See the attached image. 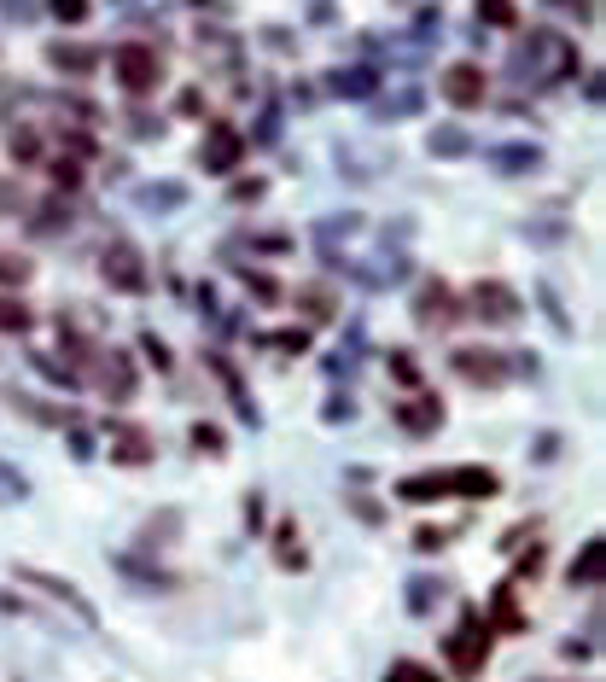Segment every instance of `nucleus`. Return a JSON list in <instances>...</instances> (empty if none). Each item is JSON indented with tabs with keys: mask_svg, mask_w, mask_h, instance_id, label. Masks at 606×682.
I'll use <instances>...</instances> for the list:
<instances>
[{
	"mask_svg": "<svg viewBox=\"0 0 606 682\" xmlns=\"http://www.w3.org/2000/svg\"><path fill=\"white\" fill-rule=\"evenodd\" d=\"M117 82L146 100V94H158V82H164V59H158V47H146V41H123L117 47Z\"/></svg>",
	"mask_w": 606,
	"mask_h": 682,
	"instance_id": "f257e3e1",
	"label": "nucleus"
},
{
	"mask_svg": "<svg viewBox=\"0 0 606 682\" xmlns=\"http://www.w3.org/2000/svg\"><path fill=\"white\" fill-rule=\"evenodd\" d=\"M461 315H467V304H461V292H455L449 280H426V286H420V298H414V321H420V327L438 333V327H455Z\"/></svg>",
	"mask_w": 606,
	"mask_h": 682,
	"instance_id": "7ed1b4c3",
	"label": "nucleus"
},
{
	"mask_svg": "<svg viewBox=\"0 0 606 682\" xmlns=\"http://www.w3.org/2000/svg\"><path fill=\"white\" fill-rule=\"evenodd\" d=\"M298 304H303V315H309V321H333L338 298L327 292V286H303V292H298Z\"/></svg>",
	"mask_w": 606,
	"mask_h": 682,
	"instance_id": "6ab92c4d",
	"label": "nucleus"
},
{
	"mask_svg": "<svg viewBox=\"0 0 606 682\" xmlns=\"http://www.w3.org/2000/svg\"><path fill=\"white\" fill-rule=\"evenodd\" d=\"M484 94H490V76L478 65H449L443 70V100L461 105V111H472V105H484Z\"/></svg>",
	"mask_w": 606,
	"mask_h": 682,
	"instance_id": "6e6552de",
	"label": "nucleus"
},
{
	"mask_svg": "<svg viewBox=\"0 0 606 682\" xmlns=\"http://www.w3.org/2000/svg\"><path fill=\"white\" fill-rule=\"evenodd\" d=\"M449 368L467 379V385H484V391H490V385H507V374H513L502 350H484V344H461V350L449 356Z\"/></svg>",
	"mask_w": 606,
	"mask_h": 682,
	"instance_id": "20e7f679",
	"label": "nucleus"
},
{
	"mask_svg": "<svg viewBox=\"0 0 606 682\" xmlns=\"http://www.w3.org/2000/svg\"><path fill=\"white\" fill-rule=\"evenodd\" d=\"M432 152H467V135H455V129H438V135H432Z\"/></svg>",
	"mask_w": 606,
	"mask_h": 682,
	"instance_id": "c85d7f7f",
	"label": "nucleus"
},
{
	"mask_svg": "<svg viewBox=\"0 0 606 682\" xmlns=\"http://www.w3.org/2000/svg\"><path fill=\"white\" fill-rule=\"evenodd\" d=\"M6 152H12L18 164H35V158H41V123H12V129H6Z\"/></svg>",
	"mask_w": 606,
	"mask_h": 682,
	"instance_id": "2eb2a0df",
	"label": "nucleus"
},
{
	"mask_svg": "<svg viewBox=\"0 0 606 682\" xmlns=\"http://www.w3.org/2000/svg\"><path fill=\"white\" fill-rule=\"evenodd\" d=\"M496 624H502V630H519V624H525V613H519V607H513V595H496Z\"/></svg>",
	"mask_w": 606,
	"mask_h": 682,
	"instance_id": "a878e982",
	"label": "nucleus"
},
{
	"mask_svg": "<svg viewBox=\"0 0 606 682\" xmlns=\"http://www.w3.org/2000/svg\"><path fill=\"white\" fill-rule=\"evenodd\" d=\"M47 65L59 70V76H76V82H82V76L100 70V53H94L88 41H53V47H47Z\"/></svg>",
	"mask_w": 606,
	"mask_h": 682,
	"instance_id": "9d476101",
	"label": "nucleus"
},
{
	"mask_svg": "<svg viewBox=\"0 0 606 682\" xmlns=\"http://www.w3.org/2000/svg\"><path fill=\"white\" fill-rule=\"evenodd\" d=\"M449 496H496L490 467H449Z\"/></svg>",
	"mask_w": 606,
	"mask_h": 682,
	"instance_id": "4468645a",
	"label": "nucleus"
},
{
	"mask_svg": "<svg viewBox=\"0 0 606 682\" xmlns=\"http://www.w3.org/2000/svg\"><path fill=\"white\" fill-rule=\"evenodd\" d=\"M478 18L490 30H519V6L513 0H478Z\"/></svg>",
	"mask_w": 606,
	"mask_h": 682,
	"instance_id": "aec40b11",
	"label": "nucleus"
},
{
	"mask_svg": "<svg viewBox=\"0 0 606 682\" xmlns=\"http://www.w3.org/2000/svg\"><path fill=\"white\" fill-rule=\"evenodd\" d=\"M397 496L403 502H414V508H426V502H438V496H449V467L443 473H414L397 484Z\"/></svg>",
	"mask_w": 606,
	"mask_h": 682,
	"instance_id": "f8f14e48",
	"label": "nucleus"
},
{
	"mask_svg": "<svg viewBox=\"0 0 606 682\" xmlns=\"http://www.w3.org/2000/svg\"><path fill=\"white\" fill-rule=\"evenodd\" d=\"M537 682H542V677H537Z\"/></svg>",
	"mask_w": 606,
	"mask_h": 682,
	"instance_id": "7c9ffc66",
	"label": "nucleus"
},
{
	"mask_svg": "<svg viewBox=\"0 0 606 682\" xmlns=\"http://www.w3.org/2000/svg\"><path fill=\"white\" fill-rule=\"evenodd\" d=\"M100 274H105L111 292H140V286H146V263H140L135 245H111L105 263H100Z\"/></svg>",
	"mask_w": 606,
	"mask_h": 682,
	"instance_id": "0eeeda50",
	"label": "nucleus"
},
{
	"mask_svg": "<svg viewBox=\"0 0 606 682\" xmlns=\"http://www.w3.org/2000/svg\"><path fill=\"white\" fill-rule=\"evenodd\" d=\"M94 379H100V391L111 397V403H123V397L135 391V356H129V350H100Z\"/></svg>",
	"mask_w": 606,
	"mask_h": 682,
	"instance_id": "1a4fd4ad",
	"label": "nucleus"
},
{
	"mask_svg": "<svg viewBox=\"0 0 606 682\" xmlns=\"http://www.w3.org/2000/svg\"><path fill=\"white\" fill-rule=\"evenodd\" d=\"M53 18L59 24H82L88 18V0H53Z\"/></svg>",
	"mask_w": 606,
	"mask_h": 682,
	"instance_id": "bb28decb",
	"label": "nucleus"
},
{
	"mask_svg": "<svg viewBox=\"0 0 606 682\" xmlns=\"http://www.w3.org/2000/svg\"><path fill=\"white\" fill-rule=\"evenodd\" d=\"M53 187H59V193H76V187H82V164H76V158H59V164H53Z\"/></svg>",
	"mask_w": 606,
	"mask_h": 682,
	"instance_id": "393cba45",
	"label": "nucleus"
},
{
	"mask_svg": "<svg viewBox=\"0 0 606 682\" xmlns=\"http://www.w3.org/2000/svg\"><path fill=\"white\" fill-rule=\"evenodd\" d=\"M467 315H478V321H490V327H507V321H519V292L513 286H502V280H478V286H467Z\"/></svg>",
	"mask_w": 606,
	"mask_h": 682,
	"instance_id": "f03ea898",
	"label": "nucleus"
},
{
	"mask_svg": "<svg viewBox=\"0 0 606 682\" xmlns=\"http://www.w3.org/2000/svg\"><path fill=\"white\" fill-rule=\"evenodd\" d=\"M274 543H280V566H286V572H303V560H309V554L298 548V525H280V531H274Z\"/></svg>",
	"mask_w": 606,
	"mask_h": 682,
	"instance_id": "5701e85b",
	"label": "nucleus"
},
{
	"mask_svg": "<svg viewBox=\"0 0 606 682\" xmlns=\"http://www.w3.org/2000/svg\"><path fill=\"white\" fill-rule=\"evenodd\" d=\"M443 653H449L455 677H478V665H484V653H490V630H484L478 618H467V624L443 642Z\"/></svg>",
	"mask_w": 606,
	"mask_h": 682,
	"instance_id": "423d86ee",
	"label": "nucleus"
},
{
	"mask_svg": "<svg viewBox=\"0 0 606 682\" xmlns=\"http://www.w3.org/2000/svg\"><path fill=\"white\" fill-rule=\"evenodd\" d=\"M70 228V205L65 199H47V205L30 216V234H65Z\"/></svg>",
	"mask_w": 606,
	"mask_h": 682,
	"instance_id": "dca6fc26",
	"label": "nucleus"
},
{
	"mask_svg": "<svg viewBox=\"0 0 606 682\" xmlns=\"http://www.w3.org/2000/svg\"><path fill=\"white\" fill-rule=\"evenodd\" d=\"M30 280V263L18 251H0V286H24Z\"/></svg>",
	"mask_w": 606,
	"mask_h": 682,
	"instance_id": "b1692460",
	"label": "nucleus"
},
{
	"mask_svg": "<svg viewBox=\"0 0 606 682\" xmlns=\"http://www.w3.org/2000/svg\"><path fill=\"white\" fill-rule=\"evenodd\" d=\"M18 578L30 583V589H41L47 601H59L70 618H82V624H100V613H94V601L88 595H76V583H65L59 572H41V566H18Z\"/></svg>",
	"mask_w": 606,
	"mask_h": 682,
	"instance_id": "39448f33",
	"label": "nucleus"
},
{
	"mask_svg": "<svg viewBox=\"0 0 606 682\" xmlns=\"http://www.w3.org/2000/svg\"><path fill=\"white\" fill-rule=\"evenodd\" d=\"M601 554H606L601 537H589V543H583V554L572 560V583H577V589H589V583H595V572H601Z\"/></svg>",
	"mask_w": 606,
	"mask_h": 682,
	"instance_id": "a211bd4d",
	"label": "nucleus"
},
{
	"mask_svg": "<svg viewBox=\"0 0 606 682\" xmlns=\"http://www.w3.org/2000/svg\"><path fill=\"white\" fill-rule=\"evenodd\" d=\"M403 426H408V432H420V438H426V432H438V426H443V403L432 397V391L408 397V403H403Z\"/></svg>",
	"mask_w": 606,
	"mask_h": 682,
	"instance_id": "ddd939ff",
	"label": "nucleus"
},
{
	"mask_svg": "<svg viewBox=\"0 0 606 682\" xmlns=\"http://www.w3.org/2000/svg\"><path fill=\"white\" fill-rule=\"evenodd\" d=\"M496 164H502L507 175H525V170H537V164H542V152H537V146H502Z\"/></svg>",
	"mask_w": 606,
	"mask_h": 682,
	"instance_id": "4be33fe9",
	"label": "nucleus"
},
{
	"mask_svg": "<svg viewBox=\"0 0 606 682\" xmlns=\"http://www.w3.org/2000/svg\"><path fill=\"white\" fill-rule=\"evenodd\" d=\"M117 461H123V467H146V461H152V438L123 426V432H117Z\"/></svg>",
	"mask_w": 606,
	"mask_h": 682,
	"instance_id": "f3484780",
	"label": "nucleus"
},
{
	"mask_svg": "<svg viewBox=\"0 0 606 682\" xmlns=\"http://www.w3.org/2000/svg\"><path fill=\"white\" fill-rule=\"evenodd\" d=\"M391 374L403 379V385H420V362H408L403 350H391Z\"/></svg>",
	"mask_w": 606,
	"mask_h": 682,
	"instance_id": "cd10ccee",
	"label": "nucleus"
},
{
	"mask_svg": "<svg viewBox=\"0 0 606 682\" xmlns=\"http://www.w3.org/2000/svg\"><path fill=\"white\" fill-rule=\"evenodd\" d=\"M199 164H204L210 175H228V170L239 164V135L228 129V123H210V140H204Z\"/></svg>",
	"mask_w": 606,
	"mask_h": 682,
	"instance_id": "9b49d317",
	"label": "nucleus"
},
{
	"mask_svg": "<svg viewBox=\"0 0 606 682\" xmlns=\"http://www.w3.org/2000/svg\"><path fill=\"white\" fill-rule=\"evenodd\" d=\"M35 327V315L24 298H0V333H30Z\"/></svg>",
	"mask_w": 606,
	"mask_h": 682,
	"instance_id": "412c9836",
	"label": "nucleus"
},
{
	"mask_svg": "<svg viewBox=\"0 0 606 682\" xmlns=\"http://www.w3.org/2000/svg\"><path fill=\"white\" fill-rule=\"evenodd\" d=\"M443 543H449V537H443V531H420V537H414V548H420V554H438Z\"/></svg>",
	"mask_w": 606,
	"mask_h": 682,
	"instance_id": "c756f323",
	"label": "nucleus"
}]
</instances>
